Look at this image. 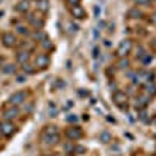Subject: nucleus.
<instances>
[{
  "label": "nucleus",
  "mask_w": 156,
  "mask_h": 156,
  "mask_svg": "<svg viewBox=\"0 0 156 156\" xmlns=\"http://www.w3.org/2000/svg\"><path fill=\"white\" fill-rule=\"evenodd\" d=\"M25 80H27V78H25L23 75H19V76H17V81H19V83H22V81H25Z\"/></svg>",
  "instance_id": "a878e982"
},
{
  "label": "nucleus",
  "mask_w": 156,
  "mask_h": 156,
  "mask_svg": "<svg viewBox=\"0 0 156 156\" xmlns=\"http://www.w3.org/2000/svg\"><path fill=\"white\" fill-rule=\"evenodd\" d=\"M100 11H101V9H100V6H95V8H94V12H95V17H98V14H100Z\"/></svg>",
  "instance_id": "b1692460"
},
{
  "label": "nucleus",
  "mask_w": 156,
  "mask_h": 156,
  "mask_svg": "<svg viewBox=\"0 0 156 156\" xmlns=\"http://www.w3.org/2000/svg\"><path fill=\"white\" fill-rule=\"evenodd\" d=\"M66 136L69 137V139H72V140H75V139H80L81 136H83V131L80 128H69L67 131H66Z\"/></svg>",
  "instance_id": "39448f33"
},
{
  "label": "nucleus",
  "mask_w": 156,
  "mask_h": 156,
  "mask_svg": "<svg viewBox=\"0 0 156 156\" xmlns=\"http://www.w3.org/2000/svg\"><path fill=\"white\" fill-rule=\"evenodd\" d=\"M3 16V11H0V17H2Z\"/></svg>",
  "instance_id": "c85d7f7f"
},
{
  "label": "nucleus",
  "mask_w": 156,
  "mask_h": 156,
  "mask_svg": "<svg viewBox=\"0 0 156 156\" xmlns=\"http://www.w3.org/2000/svg\"><path fill=\"white\" fill-rule=\"evenodd\" d=\"M16 8H17V11H20V12H27V11L30 9V3H28V0H25V2H20Z\"/></svg>",
  "instance_id": "ddd939ff"
},
{
  "label": "nucleus",
  "mask_w": 156,
  "mask_h": 156,
  "mask_svg": "<svg viewBox=\"0 0 156 156\" xmlns=\"http://www.w3.org/2000/svg\"><path fill=\"white\" fill-rule=\"evenodd\" d=\"M34 66H36V69H45L48 66V56L45 53L37 55V58L34 61Z\"/></svg>",
  "instance_id": "20e7f679"
},
{
  "label": "nucleus",
  "mask_w": 156,
  "mask_h": 156,
  "mask_svg": "<svg viewBox=\"0 0 156 156\" xmlns=\"http://www.w3.org/2000/svg\"><path fill=\"white\" fill-rule=\"evenodd\" d=\"M0 2H2V0H0Z\"/></svg>",
  "instance_id": "7c9ffc66"
},
{
  "label": "nucleus",
  "mask_w": 156,
  "mask_h": 156,
  "mask_svg": "<svg viewBox=\"0 0 156 156\" xmlns=\"http://www.w3.org/2000/svg\"><path fill=\"white\" fill-rule=\"evenodd\" d=\"M92 51H94V58H98V48L95 47V48H94Z\"/></svg>",
  "instance_id": "bb28decb"
},
{
  "label": "nucleus",
  "mask_w": 156,
  "mask_h": 156,
  "mask_svg": "<svg viewBox=\"0 0 156 156\" xmlns=\"http://www.w3.org/2000/svg\"><path fill=\"white\" fill-rule=\"evenodd\" d=\"M72 14L78 19H83L84 17V9L80 5H75V6H72Z\"/></svg>",
  "instance_id": "9d476101"
},
{
  "label": "nucleus",
  "mask_w": 156,
  "mask_h": 156,
  "mask_svg": "<svg viewBox=\"0 0 156 156\" xmlns=\"http://www.w3.org/2000/svg\"><path fill=\"white\" fill-rule=\"evenodd\" d=\"M128 64H129L128 59H122V61L119 62V67H120V69H126V67H128Z\"/></svg>",
  "instance_id": "6ab92c4d"
},
{
  "label": "nucleus",
  "mask_w": 156,
  "mask_h": 156,
  "mask_svg": "<svg viewBox=\"0 0 156 156\" xmlns=\"http://www.w3.org/2000/svg\"><path fill=\"white\" fill-rule=\"evenodd\" d=\"M67 120H69V122H76L78 117H76V115H70V117H67Z\"/></svg>",
  "instance_id": "5701e85b"
},
{
  "label": "nucleus",
  "mask_w": 156,
  "mask_h": 156,
  "mask_svg": "<svg viewBox=\"0 0 156 156\" xmlns=\"http://www.w3.org/2000/svg\"><path fill=\"white\" fill-rule=\"evenodd\" d=\"M112 100H114V103H117V105H123V103H126V95L122 92V90H115V92L112 94Z\"/></svg>",
  "instance_id": "0eeeda50"
},
{
  "label": "nucleus",
  "mask_w": 156,
  "mask_h": 156,
  "mask_svg": "<svg viewBox=\"0 0 156 156\" xmlns=\"http://www.w3.org/2000/svg\"><path fill=\"white\" fill-rule=\"evenodd\" d=\"M42 140L45 142V144H58L59 140V134H42Z\"/></svg>",
  "instance_id": "6e6552de"
},
{
  "label": "nucleus",
  "mask_w": 156,
  "mask_h": 156,
  "mask_svg": "<svg viewBox=\"0 0 156 156\" xmlns=\"http://www.w3.org/2000/svg\"><path fill=\"white\" fill-rule=\"evenodd\" d=\"M17 33H20V34H27L28 31H27V28H25V27H22V25H19V27H17Z\"/></svg>",
  "instance_id": "aec40b11"
},
{
  "label": "nucleus",
  "mask_w": 156,
  "mask_h": 156,
  "mask_svg": "<svg viewBox=\"0 0 156 156\" xmlns=\"http://www.w3.org/2000/svg\"><path fill=\"white\" fill-rule=\"evenodd\" d=\"M37 9H41L42 12L48 11V0H37Z\"/></svg>",
  "instance_id": "f8f14e48"
},
{
  "label": "nucleus",
  "mask_w": 156,
  "mask_h": 156,
  "mask_svg": "<svg viewBox=\"0 0 156 156\" xmlns=\"http://www.w3.org/2000/svg\"><path fill=\"white\" fill-rule=\"evenodd\" d=\"M151 22H153V23H156V14H154V16L151 17Z\"/></svg>",
  "instance_id": "cd10ccee"
},
{
  "label": "nucleus",
  "mask_w": 156,
  "mask_h": 156,
  "mask_svg": "<svg viewBox=\"0 0 156 156\" xmlns=\"http://www.w3.org/2000/svg\"><path fill=\"white\" fill-rule=\"evenodd\" d=\"M129 14H133L131 17H140V11H136V9H133V11H129Z\"/></svg>",
  "instance_id": "412c9836"
},
{
  "label": "nucleus",
  "mask_w": 156,
  "mask_h": 156,
  "mask_svg": "<svg viewBox=\"0 0 156 156\" xmlns=\"http://www.w3.org/2000/svg\"><path fill=\"white\" fill-rule=\"evenodd\" d=\"M22 66H23V70H27L28 73H33V72H34V69L31 67V64H28V62H25V64H22Z\"/></svg>",
  "instance_id": "f3484780"
},
{
  "label": "nucleus",
  "mask_w": 156,
  "mask_h": 156,
  "mask_svg": "<svg viewBox=\"0 0 156 156\" xmlns=\"http://www.w3.org/2000/svg\"><path fill=\"white\" fill-rule=\"evenodd\" d=\"M42 134H58V129H56V126H45V129H44V133Z\"/></svg>",
  "instance_id": "2eb2a0df"
},
{
  "label": "nucleus",
  "mask_w": 156,
  "mask_h": 156,
  "mask_svg": "<svg viewBox=\"0 0 156 156\" xmlns=\"http://www.w3.org/2000/svg\"><path fill=\"white\" fill-rule=\"evenodd\" d=\"M45 156H50V154H45Z\"/></svg>",
  "instance_id": "c756f323"
},
{
  "label": "nucleus",
  "mask_w": 156,
  "mask_h": 156,
  "mask_svg": "<svg viewBox=\"0 0 156 156\" xmlns=\"http://www.w3.org/2000/svg\"><path fill=\"white\" fill-rule=\"evenodd\" d=\"M14 125H12V122H9V120H5V122H2L0 123V133H2L3 136H6V137H9L12 133H14Z\"/></svg>",
  "instance_id": "f03ea898"
},
{
  "label": "nucleus",
  "mask_w": 156,
  "mask_h": 156,
  "mask_svg": "<svg viewBox=\"0 0 156 156\" xmlns=\"http://www.w3.org/2000/svg\"><path fill=\"white\" fill-rule=\"evenodd\" d=\"M2 41L6 47H12V45H16V36L12 33H5L2 36Z\"/></svg>",
  "instance_id": "423d86ee"
},
{
  "label": "nucleus",
  "mask_w": 156,
  "mask_h": 156,
  "mask_svg": "<svg viewBox=\"0 0 156 156\" xmlns=\"http://www.w3.org/2000/svg\"><path fill=\"white\" fill-rule=\"evenodd\" d=\"M3 115H5V119L6 120H11V119H16V117L19 115V109L14 106V108H9V109H6L5 112H3Z\"/></svg>",
  "instance_id": "1a4fd4ad"
},
{
  "label": "nucleus",
  "mask_w": 156,
  "mask_h": 156,
  "mask_svg": "<svg viewBox=\"0 0 156 156\" xmlns=\"http://www.w3.org/2000/svg\"><path fill=\"white\" fill-rule=\"evenodd\" d=\"M25 97H27V94H25L23 90H19V92L12 94V95L9 97L8 103H9L11 106H17V105H22V103H23V100H25Z\"/></svg>",
  "instance_id": "f257e3e1"
},
{
  "label": "nucleus",
  "mask_w": 156,
  "mask_h": 156,
  "mask_svg": "<svg viewBox=\"0 0 156 156\" xmlns=\"http://www.w3.org/2000/svg\"><path fill=\"white\" fill-rule=\"evenodd\" d=\"M67 2H69L72 6H75V5H78V2H80V0H67Z\"/></svg>",
  "instance_id": "393cba45"
},
{
  "label": "nucleus",
  "mask_w": 156,
  "mask_h": 156,
  "mask_svg": "<svg viewBox=\"0 0 156 156\" xmlns=\"http://www.w3.org/2000/svg\"><path fill=\"white\" fill-rule=\"evenodd\" d=\"M42 45H44V48H50L51 47V44L47 41V39H44V41H42Z\"/></svg>",
  "instance_id": "4be33fe9"
},
{
  "label": "nucleus",
  "mask_w": 156,
  "mask_h": 156,
  "mask_svg": "<svg viewBox=\"0 0 156 156\" xmlns=\"http://www.w3.org/2000/svg\"><path fill=\"white\" fill-rule=\"evenodd\" d=\"M145 90H147V94L154 95V94H156V86H154L153 83H151V84H150V83H147V84H145Z\"/></svg>",
  "instance_id": "4468645a"
},
{
  "label": "nucleus",
  "mask_w": 156,
  "mask_h": 156,
  "mask_svg": "<svg viewBox=\"0 0 156 156\" xmlns=\"http://www.w3.org/2000/svg\"><path fill=\"white\" fill-rule=\"evenodd\" d=\"M100 140H101V142H109V140H111L109 133H101V134H100Z\"/></svg>",
  "instance_id": "dca6fc26"
},
{
  "label": "nucleus",
  "mask_w": 156,
  "mask_h": 156,
  "mask_svg": "<svg viewBox=\"0 0 156 156\" xmlns=\"http://www.w3.org/2000/svg\"><path fill=\"white\" fill-rule=\"evenodd\" d=\"M28 59H30V51H19L17 53V61L20 62V64H25V62H28Z\"/></svg>",
  "instance_id": "9b49d317"
},
{
  "label": "nucleus",
  "mask_w": 156,
  "mask_h": 156,
  "mask_svg": "<svg viewBox=\"0 0 156 156\" xmlns=\"http://www.w3.org/2000/svg\"><path fill=\"white\" fill-rule=\"evenodd\" d=\"M131 47H133V44H131V41H128V39H125V41H122L120 42V45L117 47V55L119 56H125L129 50H131Z\"/></svg>",
  "instance_id": "7ed1b4c3"
},
{
  "label": "nucleus",
  "mask_w": 156,
  "mask_h": 156,
  "mask_svg": "<svg viewBox=\"0 0 156 156\" xmlns=\"http://www.w3.org/2000/svg\"><path fill=\"white\" fill-rule=\"evenodd\" d=\"M14 70H16V67L12 66V64H8V66H6V67L3 69V72H6V73H12Z\"/></svg>",
  "instance_id": "a211bd4d"
}]
</instances>
